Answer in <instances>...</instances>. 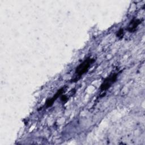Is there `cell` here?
Returning <instances> with one entry per match:
<instances>
[{
  "label": "cell",
  "instance_id": "6da1fadb",
  "mask_svg": "<svg viewBox=\"0 0 145 145\" xmlns=\"http://www.w3.org/2000/svg\"><path fill=\"white\" fill-rule=\"evenodd\" d=\"M95 59L94 58H87L85 60H84L76 68L75 70V74L76 75V77L80 78L84 74L87 72L91 65L94 62ZM77 78L75 79V80H77Z\"/></svg>",
  "mask_w": 145,
  "mask_h": 145
},
{
  "label": "cell",
  "instance_id": "7a4b0ae2",
  "mask_svg": "<svg viewBox=\"0 0 145 145\" xmlns=\"http://www.w3.org/2000/svg\"><path fill=\"white\" fill-rule=\"evenodd\" d=\"M117 75L118 74L116 72L112 73L110 75H109L108 77H106L100 86V90L103 91L109 89L111 87V86L116 81Z\"/></svg>",
  "mask_w": 145,
  "mask_h": 145
},
{
  "label": "cell",
  "instance_id": "3957f363",
  "mask_svg": "<svg viewBox=\"0 0 145 145\" xmlns=\"http://www.w3.org/2000/svg\"><path fill=\"white\" fill-rule=\"evenodd\" d=\"M64 90H65V88L64 87H62V88H61L60 89H59L57 92L54 95V96L51 97V98H49V99H48L46 101V103L45 104V105L46 106V108H49V107H50L53 105L54 102L59 97L61 96L62 93H63L64 92Z\"/></svg>",
  "mask_w": 145,
  "mask_h": 145
},
{
  "label": "cell",
  "instance_id": "277c9868",
  "mask_svg": "<svg viewBox=\"0 0 145 145\" xmlns=\"http://www.w3.org/2000/svg\"><path fill=\"white\" fill-rule=\"evenodd\" d=\"M141 23H142V20H140V19H133L129 23L127 30L129 32H134L136 31L138 25L140 24H141Z\"/></svg>",
  "mask_w": 145,
  "mask_h": 145
},
{
  "label": "cell",
  "instance_id": "5b68a950",
  "mask_svg": "<svg viewBox=\"0 0 145 145\" xmlns=\"http://www.w3.org/2000/svg\"><path fill=\"white\" fill-rule=\"evenodd\" d=\"M123 35H124V31H123V29L122 28H120L118 31L117 33L116 34V36L118 38H119L120 39L123 38Z\"/></svg>",
  "mask_w": 145,
  "mask_h": 145
},
{
  "label": "cell",
  "instance_id": "8992f818",
  "mask_svg": "<svg viewBox=\"0 0 145 145\" xmlns=\"http://www.w3.org/2000/svg\"><path fill=\"white\" fill-rule=\"evenodd\" d=\"M61 101L63 103H65L68 100V97H67V96L65 95H62L61 96Z\"/></svg>",
  "mask_w": 145,
  "mask_h": 145
}]
</instances>
